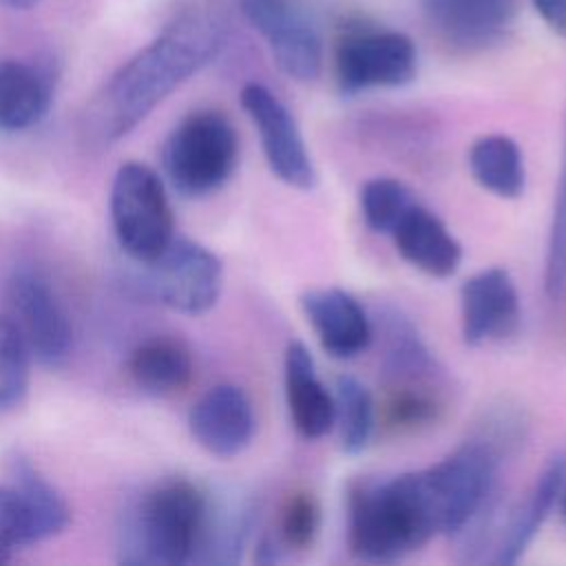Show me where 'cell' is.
<instances>
[{"instance_id": "cell-1", "label": "cell", "mask_w": 566, "mask_h": 566, "mask_svg": "<svg viewBox=\"0 0 566 566\" xmlns=\"http://www.w3.org/2000/svg\"><path fill=\"white\" fill-rule=\"evenodd\" d=\"M223 44L226 20L214 7L184 9L88 99L80 119L82 142L88 148L117 144L184 82L208 66Z\"/></svg>"}, {"instance_id": "cell-2", "label": "cell", "mask_w": 566, "mask_h": 566, "mask_svg": "<svg viewBox=\"0 0 566 566\" xmlns=\"http://www.w3.org/2000/svg\"><path fill=\"white\" fill-rule=\"evenodd\" d=\"M440 535L424 471L363 478L347 491V546L365 562H396Z\"/></svg>"}, {"instance_id": "cell-3", "label": "cell", "mask_w": 566, "mask_h": 566, "mask_svg": "<svg viewBox=\"0 0 566 566\" xmlns=\"http://www.w3.org/2000/svg\"><path fill=\"white\" fill-rule=\"evenodd\" d=\"M210 517L208 495L188 478H166L142 493L122 533L124 564L199 562Z\"/></svg>"}, {"instance_id": "cell-4", "label": "cell", "mask_w": 566, "mask_h": 566, "mask_svg": "<svg viewBox=\"0 0 566 566\" xmlns=\"http://www.w3.org/2000/svg\"><path fill=\"white\" fill-rule=\"evenodd\" d=\"M237 161V130L214 108L188 113L170 130L161 150V164L170 186L190 199L217 192L232 177Z\"/></svg>"}, {"instance_id": "cell-5", "label": "cell", "mask_w": 566, "mask_h": 566, "mask_svg": "<svg viewBox=\"0 0 566 566\" xmlns=\"http://www.w3.org/2000/svg\"><path fill=\"white\" fill-rule=\"evenodd\" d=\"M111 226L133 263L155 259L175 239V217L159 175L139 161L122 164L111 186Z\"/></svg>"}, {"instance_id": "cell-6", "label": "cell", "mask_w": 566, "mask_h": 566, "mask_svg": "<svg viewBox=\"0 0 566 566\" xmlns=\"http://www.w3.org/2000/svg\"><path fill=\"white\" fill-rule=\"evenodd\" d=\"M135 287L175 312L203 314L219 301L223 265L206 245L175 237L155 259L135 263Z\"/></svg>"}, {"instance_id": "cell-7", "label": "cell", "mask_w": 566, "mask_h": 566, "mask_svg": "<svg viewBox=\"0 0 566 566\" xmlns=\"http://www.w3.org/2000/svg\"><path fill=\"white\" fill-rule=\"evenodd\" d=\"M504 453L482 436H471L447 458L422 469L433 500L440 535L455 537L495 493V475Z\"/></svg>"}, {"instance_id": "cell-8", "label": "cell", "mask_w": 566, "mask_h": 566, "mask_svg": "<svg viewBox=\"0 0 566 566\" xmlns=\"http://www.w3.org/2000/svg\"><path fill=\"white\" fill-rule=\"evenodd\" d=\"M416 44L400 31H352L334 53L336 84L345 95L405 86L416 77Z\"/></svg>"}, {"instance_id": "cell-9", "label": "cell", "mask_w": 566, "mask_h": 566, "mask_svg": "<svg viewBox=\"0 0 566 566\" xmlns=\"http://www.w3.org/2000/svg\"><path fill=\"white\" fill-rule=\"evenodd\" d=\"M9 318L31 356L44 365L62 363L73 347V325L51 283L31 268H18L4 285Z\"/></svg>"}, {"instance_id": "cell-10", "label": "cell", "mask_w": 566, "mask_h": 566, "mask_svg": "<svg viewBox=\"0 0 566 566\" xmlns=\"http://www.w3.org/2000/svg\"><path fill=\"white\" fill-rule=\"evenodd\" d=\"M237 4L287 77L312 82L321 75L323 42L305 0H237Z\"/></svg>"}, {"instance_id": "cell-11", "label": "cell", "mask_w": 566, "mask_h": 566, "mask_svg": "<svg viewBox=\"0 0 566 566\" xmlns=\"http://www.w3.org/2000/svg\"><path fill=\"white\" fill-rule=\"evenodd\" d=\"M241 106L259 130L261 148L274 177L292 188L312 190L318 175L287 106L259 82H248L241 88Z\"/></svg>"}, {"instance_id": "cell-12", "label": "cell", "mask_w": 566, "mask_h": 566, "mask_svg": "<svg viewBox=\"0 0 566 566\" xmlns=\"http://www.w3.org/2000/svg\"><path fill=\"white\" fill-rule=\"evenodd\" d=\"M380 340V371L385 387L438 389L442 391V367L422 334L400 307L382 303L374 323Z\"/></svg>"}, {"instance_id": "cell-13", "label": "cell", "mask_w": 566, "mask_h": 566, "mask_svg": "<svg viewBox=\"0 0 566 566\" xmlns=\"http://www.w3.org/2000/svg\"><path fill=\"white\" fill-rule=\"evenodd\" d=\"M460 321L467 345H484L513 336L522 321L515 281L504 268H486L460 287Z\"/></svg>"}, {"instance_id": "cell-14", "label": "cell", "mask_w": 566, "mask_h": 566, "mask_svg": "<svg viewBox=\"0 0 566 566\" xmlns=\"http://www.w3.org/2000/svg\"><path fill=\"white\" fill-rule=\"evenodd\" d=\"M431 31L455 51L497 44L515 24L520 0H422Z\"/></svg>"}, {"instance_id": "cell-15", "label": "cell", "mask_w": 566, "mask_h": 566, "mask_svg": "<svg viewBox=\"0 0 566 566\" xmlns=\"http://www.w3.org/2000/svg\"><path fill=\"white\" fill-rule=\"evenodd\" d=\"M254 409L237 385L210 387L190 409L188 429L195 442L214 458H234L254 436Z\"/></svg>"}, {"instance_id": "cell-16", "label": "cell", "mask_w": 566, "mask_h": 566, "mask_svg": "<svg viewBox=\"0 0 566 566\" xmlns=\"http://www.w3.org/2000/svg\"><path fill=\"white\" fill-rule=\"evenodd\" d=\"M301 307L329 356L345 360L369 347L374 338L371 318L349 292L340 287H312L303 292Z\"/></svg>"}, {"instance_id": "cell-17", "label": "cell", "mask_w": 566, "mask_h": 566, "mask_svg": "<svg viewBox=\"0 0 566 566\" xmlns=\"http://www.w3.org/2000/svg\"><path fill=\"white\" fill-rule=\"evenodd\" d=\"M398 254L416 270L447 279L458 272L462 261V245L449 232L444 221L427 210L422 203H413L389 232Z\"/></svg>"}, {"instance_id": "cell-18", "label": "cell", "mask_w": 566, "mask_h": 566, "mask_svg": "<svg viewBox=\"0 0 566 566\" xmlns=\"http://www.w3.org/2000/svg\"><path fill=\"white\" fill-rule=\"evenodd\" d=\"M285 400L294 429L307 440H318L332 431L336 420L334 396L316 374L314 358L301 340L285 349Z\"/></svg>"}, {"instance_id": "cell-19", "label": "cell", "mask_w": 566, "mask_h": 566, "mask_svg": "<svg viewBox=\"0 0 566 566\" xmlns=\"http://www.w3.org/2000/svg\"><path fill=\"white\" fill-rule=\"evenodd\" d=\"M566 471V455H553L544 469L537 473L535 484L526 493V497L511 511L506 524L500 528L497 542L493 546V564L511 566L515 564L524 551L531 546L535 535L539 533L544 520L559 497V486Z\"/></svg>"}, {"instance_id": "cell-20", "label": "cell", "mask_w": 566, "mask_h": 566, "mask_svg": "<svg viewBox=\"0 0 566 566\" xmlns=\"http://www.w3.org/2000/svg\"><path fill=\"white\" fill-rule=\"evenodd\" d=\"M126 374L139 391L155 398H166L184 391L190 385L195 363L184 340L157 334L130 349Z\"/></svg>"}, {"instance_id": "cell-21", "label": "cell", "mask_w": 566, "mask_h": 566, "mask_svg": "<svg viewBox=\"0 0 566 566\" xmlns=\"http://www.w3.org/2000/svg\"><path fill=\"white\" fill-rule=\"evenodd\" d=\"M51 80L35 64L0 60V130L35 126L51 106Z\"/></svg>"}, {"instance_id": "cell-22", "label": "cell", "mask_w": 566, "mask_h": 566, "mask_svg": "<svg viewBox=\"0 0 566 566\" xmlns=\"http://www.w3.org/2000/svg\"><path fill=\"white\" fill-rule=\"evenodd\" d=\"M7 482L22 504L31 544L55 537L69 526L71 511L64 497L27 458L15 455L11 460Z\"/></svg>"}, {"instance_id": "cell-23", "label": "cell", "mask_w": 566, "mask_h": 566, "mask_svg": "<svg viewBox=\"0 0 566 566\" xmlns=\"http://www.w3.org/2000/svg\"><path fill=\"white\" fill-rule=\"evenodd\" d=\"M473 179L502 199H517L526 188L524 157L515 139L506 135H484L469 150Z\"/></svg>"}, {"instance_id": "cell-24", "label": "cell", "mask_w": 566, "mask_h": 566, "mask_svg": "<svg viewBox=\"0 0 566 566\" xmlns=\"http://www.w3.org/2000/svg\"><path fill=\"white\" fill-rule=\"evenodd\" d=\"M256 509L250 497H232L214 509L210 504L208 531L199 562L206 564H237L254 526Z\"/></svg>"}, {"instance_id": "cell-25", "label": "cell", "mask_w": 566, "mask_h": 566, "mask_svg": "<svg viewBox=\"0 0 566 566\" xmlns=\"http://www.w3.org/2000/svg\"><path fill=\"white\" fill-rule=\"evenodd\" d=\"M334 424H338L343 451L352 455L365 451L376 427V407L369 389L356 376L340 374L334 385Z\"/></svg>"}, {"instance_id": "cell-26", "label": "cell", "mask_w": 566, "mask_h": 566, "mask_svg": "<svg viewBox=\"0 0 566 566\" xmlns=\"http://www.w3.org/2000/svg\"><path fill=\"white\" fill-rule=\"evenodd\" d=\"M444 409L442 391L438 389H411V387H385V400L380 405V420L396 433L418 431L433 424Z\"/></svg>"}, {"instance_id": "cell-27", "label": "cell", "mask_w": 566, "mask_h": 566, "mask_svg": "<svg viewBox=\"0 0 566 566\" xmlns=\"http://www.w3.org/2000/svg\"><path fill=\"white\" fill-rule=\"evenodd\" d=\"M418 203L416 195L398 179L376 177L360 188V212L365 223L380 234H389L400 217Z\"/></svg>"}, {"instance_id": "cell-28", "label": "cell", "mask_w": 566, "mask_h": 566, "mask_svg": "<svg viewBox=\"0 0 566 566\" xmlns=\"http://www.w3.org/2000/svg\"><path fill=\"white\" fill-rule=\"evenodd\" d=\"M321 528V506L314 493L296 489L285 495L276 515V544L285 551H305Z\"/></svg>"}, {"instance_id": "cell-29", "label": "cell", "mask_w": 566, "mask_h": 566, "mask_svg": "<svg viewBox=\"0 0 566 566\" xmlns=\"http://www.w3.org/2000/svg\"><path fill=\"white\" fill-rule=\"evenodd\" d=\"M29 349L9 316L0 314V411L18 407L29 389Z\"/></svg>"}, {"instance_id": "cell-30", "label": "cell", "mask_w": 566, "mask_h": 566, "mask_svg": "<svg viewBox=\"0 0 566 566\" xmlns=\"http://www.w3.org/2000/svg\"><path fill=\"white\" fill-rule=\"evenodd\" d=\"M544 290L551 301L562 298L566 292V137L562 168L555 186L553 214L548 226L546 241V261H544Z\"/></svg>"}, {"instance_id": "cell-31", "label": "cell", "mask_w": 566, "mask_h": 566, "mask_svg": "<svg viewBox=\"0 0 566 566\" xmlns=\"http://www.w3.org/2000/svg\"><path fill=\"white\" fill-rule=\"evenodd\" d=\"M29 528L22 504L9 482L0 484V564L9 562L11 555L29 546Z\"/></svg>"}, {"instance_id": "cell-32", "label": "cell", "mask_w": 566, "mask_h": 566, "mask_svg": "<svg viewBox=\"0 0 566 566\" xmlns=\"http://www.w3.org/2000/svg\"><path fill=\"white\" fill-rule=\"evenodd\" d=\"M544 24L559 38H566V0H531Z\"/></svg>"}, {"instance_id": "cell-33", "label": "cell", "mask_w": 566, "mask_h": 566, "mask_svg": "<svg viewBox=\"0 0 566 566\" xmlns=\"http://www.w3.org/2000/svg\"><path fill=\"white\" fill-rule=\"evenodd\" d=\"M40 0H0V4H4V7H9V9H20V11H24V9H31V7H35Z\"/></svg>"}, {"instance_id": "cell-34", "label": "cell", "mask_w": 566, "mask_h": 566, "mask_svg": "<svg viewBox=\"0 0 566 566\" xmlns=\"http://www.w3.org/2000/svg\"><path fill=\"white\" fill-rule=\"evenodd\" d=\"M559 511H562V520L566 522V471H564V480H562V486H559Z\"/></svg>"}]
</instances>
